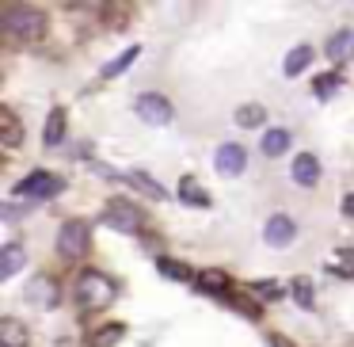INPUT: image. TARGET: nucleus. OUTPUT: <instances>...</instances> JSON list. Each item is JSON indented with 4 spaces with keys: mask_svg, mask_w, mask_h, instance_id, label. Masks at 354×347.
Here are the masks:
<instances>
[{
    "mask_svg": "<svg viewBox=\"0 0 354 347\" xmlns=\"http://www.w3.org/2000/svg\"><path fill=\"white\" fill-rule=\"evenodd\" d=\"M115 283H111L103 271H84L77 283V305L84 309V313H100V309H107L111 301H115Z\"/></svg>",
    "mask_w": 354,
    "mask_h": 347,
    "instance_id": "f257e3e1",
    "label": "nucleus"
},
{
    "mask_svg": "<svg viewBox=\"0 0 354 347\" xmlns=\"http://www.w3.org/2000/svg\"><path fill=\"white\" fill-rule=\"evenodd\" d=\"M4 31L16 42H39L46 35V16L39 8H27V4H16V8L4 12Z\"/></svg>",
    "mask_w": 354,
    "mask_h": 347,
    "instance_id": "f03ea898",
    "label": "nucleus"
},
{
    "mask_svg": "<svg viewBox=\"0 0 354 347\" xmlns=\"http://www.w3.org/2000/svg\"><path fill=\"white\" fill-rule=\"evenodd\" d=\"M62 187L65 184L57 176H50V172H31L27 179H19V184L12 187V195H16V199H50V195H57Z\"/></svg>",
    "mask_w": 354,
    "mask_h": 347,
    "instance_id": "7ed1b4c3",
    "label": "nucleus"
},
{
    "mask_svg": "<svg viewBox=\"0 0 354 347\" xmlns=\"http://www.w3.org/2000/svg\"><path fill=\"white\" fill-rule=\"evenodd\" d=\"M103 222L111 225V229H122V233H138L141 229V210L133 206V202H126V199H111V206L103 210Z\"/></svg>",
    "mask_w": 354,
    "mask_h": 347,
    "instance_id": "20e7f679",
    "label": "nucleus"
},
{
    "mask_svg": "<svg viewBox=\"0 0 354 347\" xmlns=\"http://www.w3.org/2000/svg\"><path fill=\"white\" fill-rule=\"evenodd\" d=\"M133 111H138V118H141V123H149V126H168L171 115H176V111H171V103L164 100V96H156V92L138 96Z\"/></svg>",
    "mask_w": 354,
    "mask_h": 347,
    "instance_id": "39448f33",
    "label": "nucleus"
},
{
    "mask_svg": "<svg viewBox=\"0 0 354 347\" xmlns=\"http://www.w3.org/2000/svg\"><path fill=\"white\" fill-rule=\"evenodd\" d=\"M57 252L69 260H84L88 256V225L84 222H65L57 233Z\"/></svg>",
    "mask_w": 354,
    "mask_h": 347,
    "instance_id": "423d86ee",
    "label": "nucleus"
},
{
    "mask_svg": "<svg viewBox=\"0 0 354 347\" xmlns=\"http://www.w3.org/2000/svg\"><path fill=\"white\" fill-rule=\"evenodd\" d=\"M27 301L39 305V309H54L57 301H62V290H57V283L50 275H39V278H31V286H27Z\"/></svg>",
    "mask_w": 354,
    "mask_h": 347,
    "instance_id": "0eeeda50",
    "label": "nucleus"
},
{
    "mask_svg": "<svg viewBox=\"0 0 354 347\" xmlns=\"http://www.w3.org/2000/svg\"><path fill=\"white\" fill-rule=\"evenodd\" d=\"M217 172L221 176H240V172L248 168V153H244V145H236V141H225L221 149H217Z\"/></svg>",
    "mask_w": 354,
    "mask_h": 347,
    "instance_id": "6e6552de",
    "label": "nucleus"
},
{
    "mask_svg": "<svg viewBox=\"0 0 354 347\" xmlns=\"http://www.w3.org/2000/svg\"><path fill=\"white\" fill-rule=\"evenodd\" d=\"M293 237H297V225H293V217H286V214H274L267 222V229H263V240H267L270 248L293 244Z\"/></svg>",
    "mask_w": 354,
    "mask_h": 347,
    "instance_id": "1a4fd4ad",
    "label": "nucleus"
},
{
    "mask_svg": "<svg viewBox=\"0 0 354 347\" xmlns=\"http://www.w3.org/2000/svg\"><path fill=\"white\" fill-rule=\"evenodd\" d=\"M290 176H293V184H301V187H316V179H320V161H316L313 153H301V157H293V168H290Z\"/></svg>",
    "mask_w": 354,
    "mask_h": 347,
    "instance_id": "9d476101",
    "label": "nucleus"
},
{
    "mask_svg": "<svg viewBox=\"0 0 354 347\" xmlns=\"http://www.w3.org/2000/svg\"><path fill=\"white\" fill-rule=\"evenodd\" d=\"M0 347H31V332L24 328V321H16V317L0 321Z\"/></svg>",
    "mask_w": 354,
    "mask_h": 347,
    "instance_id": "9b49d317",
    "label": "nucleus"
},
{
    "mask_svg": "<svg viewBox=\"0 0 354 347\" xmlns=\"http://www.w3.org/2000/svg\"><path fill=\"white\" fill-rule=\"evenodd\" d=\"M328 57H331V62H351V57H354V31H351V27H346V31H335V35H331V42H328Z\"/></svg>",
    "mask_w": 354,
    "mask_h": 347,
    "instance_id": "f8f14e48",
    "label": "nucleus"
},
{
    "mask_svg": "<svg viewBox=\"0 0 354 347\" xmlns=\"http://www.w3.org/2000/svg\"><path fill=\"white\" fill-rule=\"evenodd\" d=\"M65 138V107H54L46 115V130H42V141H46V149H57Z\"/></svg>",
    "mask_w": 354,
    "mask_h": 347,
    "instance_id": "ddd939ff",
    "label": "nucleus"
},
{
    "mask_svg": "<svg viewBox=\"0 0 354 347\" xmlns=\"http://www.w3.org/2000/svg\"><path fill=\"white\" fill-rule=\"evenodd\" d=\"M19 267H24V248L12 240V244L0 248V278H12Z\"/></svg>",
    "mask_w": 354,
    "mask_h": 347,
    "instance_id": "4468645a",
    "label": "nucleus"
},
{
    "mask_svg": "<svg viewBox=\"0 0 354 347\" xmlns=\"http://www.w3.org/2000/svg\"><path fill=\"white\" fill-rule=\"evenodd\" d=\"M308 62H313V46H293L290 54H286V77H301V73L308 69Z\"/></svg>",
    "mask_w": 354,
    "mask_h": 347,
    "instance_id": "2eb2a0df",
    "label": "nucleus"
},
{
    "mask_svg": "<svg viewBox=\"0 0 354 347\" xmlns=\"http://www.w3.org/2000/svg\"><path fill=\"white\" fill-rule=\"evenodd\" d=\"M286 149H290V130L274 126V130L263 134V153H267V157H282Z\"/></svg>",
    "mask_w": 354,
    "mask_h": 347,
    "instance_id": "dca6fc26",
    "label": "nucleus"
},
{
    "mask_svg": "<svg viewBox=\"0 0 354 347\" xmlns=\"http://www.w3.org/2000/svg\"><path fill=\"white\" fill-rule=\"evenodd\" d=\"M122 336H126V324H122V321L103 324V328H95V332H92V347H111V344H118Z\"/></svg>",
    "mask_w": 354,
    "mask_h": 347,
    "instance_id": "f3484780",
    "label": "nucleus"
},
{
    "mask_svg": "<svg viewBox=\"0 0 354 347\" xmlns=\"http://www.w3.org/2000/svg\"><path fill=\"white\" fill-rule=\"evenodd\" d=\"M138 54H141V50H138V46H126V50H122V54H118V57H115V62H107V65H103V77H107V80H111V77H118V73H122V69H130V65H133V62H138Z\"/></svg>",
    "mask_w": 354,
    "mask_h": 347,
    "instance_id": "a211bd4d",
    "label": "nucleus"
},
{
    "mask_svg": "<svg viewBox=\"0 0 354 347\" xmlns=\"http://www.w3.org/2000/svg\"><path fill=\"white\" fill-rule=\"evenodd\" d=\"M198 290H206V294H225V290H229V278H225V271H198Z\"/></svg>",
    "mask_w": 354,
    "mask_h": 347,
    "instance_id": "6ab92c4d",
    "label": "nucleus"
},
{
    "mask_svg": "<svg viewBox=\"0 0 354 347\" xmlns=\"http://www.w3.org/2000/svg\"><path fill=\"white\" fill-rule=\"evenodd\" d=\"M0 126H4V145H8V149H16V145H19V138H24V130H19V118L12 115L8 107L0 111Z\"/></svg>",
    "mask_w": 354,
    "mask_h": 347,
    "instance_id": "aec40b11",
    "label": "nucleus"
},
{
    "mask_svg": "<svg viewBox=\"0 0 354 347\" xmlns=\"http://www.w3.org/2000/svg\"><path fill=\"white\" fill-rule=\"evenodd\" d=\"M328 267L335 271V275H343V278H354V248H339V252L328 260Z\"/></svg>",
    "mask_w": 354,
    "mask_h": 347,
    "instance_id": "412c9836",
    "label": "nucleus"
},
{
    "mask_svg": "<svg viewBox=\"0 0 354 347\" xmlns=\"http://www.w3.org/2000/svg\"><path fill=\"white\" fill-rule=\"evenodd\" d=\"M179 195H183L191 206H209V199H206V191L198 187V179L194 176H183V184H179Z\"/></svg>",
    "mask_w": 354,
    "mask_h": 347,
    "instance_id": "4be33fe9",
    "label": "nucleus"
},
{
    "mask_svg": "<svg viewBox=\"0 0 354 347\" xmlns=\"http://www.w3.org/2000/svg\"><path fill=\"white\" fill-rule=\"evenodd\" d=\"M263 118H267V111H263L259 103H244V107L236 111V123L244 126V130H252V126H263Z\"/></svg>",
    "mask_w": 354,
    "mask_h": 347,
    "instance_id": "5701e85b",
    "label": "nucleus"
},
{
    "mask_svg": "<svg viewBox=\"0 0 354 347\" xmlns=\"http://www.w3.org/2000/svg\"><path fill=\"white\" fill-rule=\"evenodd\" d=\"M130 184H138L141 191H145V195H153V199H168V191H164V187L156 184V179H149L145 172H130Z\"/></svg>",
    "mask_w": 354,
    "mask_h": 347,
    "instance_id": "b1692460",
    "label": "nucleus"
},
{
    "mask_svg": "<svg viewBox=\"0 0 354 347\" xmlns=\"http://www.w3.org/2000/svg\"><path fill=\"white\" fill-rule=\"evenodd\" d=\"M156 267H160V275L176 278V283H187V278H191V267H187V263H176V260H156Z\"/></svg>",
    "mask_w": 354,
    "mask_h": 347,
    "instance_id": "393cba45",
    "label": "nucleus"
},
{
    "mask_svg": "<svg viewBox=\"0 0 354 347\" xmlns=\"http://www.w3.org/2000/svg\"><path fill=\"white\" fill-rule=\"evenodd\" d=\"M293 301H297V305H313V283H308V278H297V283H293Z\"/></svg>",
    "mask_w": 354,
    "mask_h": 347,
    "instance_id": "a878e982",
    "label": "nucleus"
},
{
    "mask_svg": "<svg viewBox=\"0 0 354 347\" xmlns=\"http://www.w3.org/2000/svg\"><path fill=\"white\" fill-rule=\"evenodd\" d=\"M252 290H255V298H263V301H278V298H282V286L270 283V278H267V283H255Z\"/></svg>",
    "mask_w": 354,
    "mask_h": 347,
    "instance_id": "bb28decb",
    "label": "nucleus"
},
{
    "mask_svg": "<svg viewBox=\"0 0 354 347\" xmlns=\"http://www.w3.org/2000/svg\"><path fill=\"white\" fill-rule=\"evenodd\" d=\"M339 84H343V80H339V77H331V73H328V77H320V80H316V96H320V100H328L331 92H339Z\"/></svg>",
    "mask_w": 354,
    "mask_h": 347,
    "instance_id": "cd10ccee",
    "label": "nucleus"
},
{
    "mask_svg": "<svg viewBox=\"0 0 354 347\" xmlns=\"http://www.w3.org/2000/svg\"><path fill=\"white\" fill-rule=\"evenodd\" d=\"M343 214L354 217V195H346V199H343Z\"/></svg>",
    "mask_w": 354,
    "mask_h": 347,
    "instance_id": "c85d7f7f",
    "label": "nucleus"
}]
</instances>
